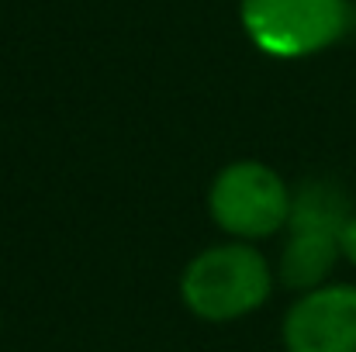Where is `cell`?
<instances>
[{
	"instance_id": "obj_1",
	"label": "cell",
	"mask_w": 356,
	"mask_h": 352,
	"mask_svg": "<svg viewBox=\"0 0 356 352\" xmlns=\"http://www.w3.org/2000/svg\"><path fill=\"white\" fill-rule=\"evenodd\" d=\"M273 294V269L252 242H225L197 252L184 276L180 297L201 321L225 325L259 311Z\"/></svg>"
},
{
	"instance_id": "obj_2",
	"label": "cell",
	"mask_w": 356,
	"mask_h": 352,
	"mask_svg": "<svg viewBox=\"0 0 356 352\" xmlns=\"http://www.w3.org/2000/svg\"><path fill=\"white\" fill-rule=\"evenodd\" d=\"M249 42L273 59H308L336 45L350 28L346 0H238Z\"/></svg>"
},
{
	"instance_id": "obj_3",
	"label": "cell",
	"mask_w": 356,
	"mask_h": 352,
	"mask_svg": "<svg viewBox=\"0 0 356 352\" xmlns=\"http://www.w3.org/2000/svg\"><path fill=\"white\" fill-rule=\"evenodd\" d=\"M208 211L211 221L238 242L270 238L287 228L291 187L273 166L259 159H238L218 169V176L211 180Z\"/></svg>"
},
{
	"instance_id": "obj_4",
	"label": "cell",
	"mask_w": 356,
	"mask_h": 352,
	"mask_svg": "<svg viewBox=\"0 0 356 352\" xmlns=\"http://www.w3.org/2000/svg\"><path fill=\"white\" fill-rule=\"evenodd\" d=\"M287 352H356V283H322L284 315Z\"/></svg>"
},
{
	"instance_id": "obj_5",
	"label": "cell",
	"mask_w": 356,
	"mask_h": 352,
	"mask_svg": "<svg viewBox=\"0 0 356 352\" xmlns=\"http://www.w3.org/2000/svg\"><path fill=\"white\" fill-rule=\"evenodd\" d=\"M339 252V235L318 232V228H287V242L280 249V283L308 294L322 283H329Z\"/></svg>"
},
{
	"instance_id": "obj_6",
	"label": "cell",
	"mask_w": 356,
	"mask_h": 352,
	"mask_svg": "<svg viewBox=\"0 0 356 352\" xmlns=\"http://www.w3.org/2000/svg\"><path fill=\"white\" fill-rule=\"evenodd\" d=\"M353 215L350 197L329 180H308L291 190V218L287 228H318V232H343L346 218Z\"/></svg>"
},
{
	"instance_id": "obj_7",
	"label": "cell",
	"mask_w": 356,
	"mask_h": 352,
	"mask_svg": "<svg viewBox=\"0 0 356 352\" xmlns=\"http://www.w3.org/2000/svg\"><path fill=\"white\" fill-rule=\"evenodd\" d=\"M339 252H343V259L356 266V211L346 218V225H343V232H339Z\"/></svg>"
}]
</instances>
